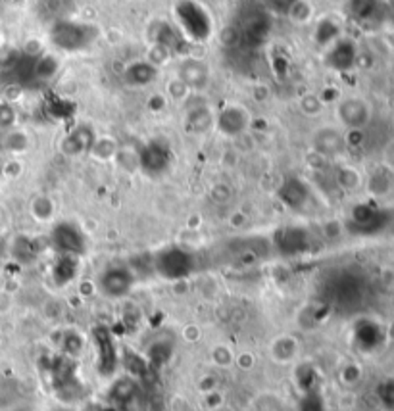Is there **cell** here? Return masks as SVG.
Segmentation results:
<instances>
[{
  "mask_svg": "<svg viewBox=\"0 0 394 411\" xmlns=\"http://www.w3.org/2000/svg\"><path fill=\"white\" fill-rule=\"evenodd\" d=\"M279 198L285 202L291 210H302L310 200V189L304 181L298 177H288L279 189Z\"/></svg>",
  "mask_w": 394,
  "mask_h": 411,
  "instance_id": "cell-11",
  "label": "cell"
},
{
  "mask_svg": "<svg viewBox=\"0 0 394 411\" xmlns=\"http://www.w3.org/2000/svg\"><path fill=\"white\" fill-rule=\"evenodd\" d=\"M33 215L40 221L50 220L54 215V202L47 198V196H39L37 200L33 202Z\"/></svg>",
  "mask_w": 394,
  "mask_h": 411,
  "instance_id": "cell-18",
  "label": "cell"
},
{
  "mask_svg": "<svg viewBox=\"0 0 394 411\" xmlns=\"http://www.w3.org/2000/svg\"><path fill=\"white\" fill-rule=\"evenodd\" d=\"M188 92H190V89H188L187 85L179 79V77H173V79L169 81V85H168L169 98H173V101H185Z\"/></svg>",
  "mask_w": 394,
  "mask_h": 411,
  "instance_id": "cell-19",
  "label": "cell"
},
{
  "mask_svg": "<svg viewBox=\"0 0 394 411\" xmlns=\"http://www.w3.org/2000/svg\"><path fill=\"white\" fill-rule=\"evenodd\" d=\"M4 148L10 152H23L29 148V137L20 129H8L6 137L2 139Z\"/></svg>",
  "mask_w": 394,
  "mask_h": 411,
  "instance_id": "cell-16",
  "label": "cell"
},
{
  "mask_svg": "<svg viewBox=\"0 0 394 411\" xmlns=\"http://www.w3.org/2000/svg\"><path fill=\"white\" fill-rule=\"evenodd\" d=\"M185 123H187V129L190 133L202 135V133H208V131L216 127V114L210 110L206 104H198L187 111Z\"/></svg>",
  "mask_w": 394,
  "mask_h": 411,
  "instance_id": "cell-14",
  "label": "cell"
},
{
  "mask_svg": "<svg viewBox=\"0 0 394 411\" xmlns=\"http://www.w3.org/2000/svg\"><path fill=\"white\" fill-rule=\"evenodd\" d=\"M156 271L164 279H185L193 271L197 269V258L193 252L179 248V246H169L162 250L156 256Z\"/></svg>",
  "mask_w": 394,
  "mask_h": 411,
  "instance_id": "cell-1",
  "label": "cell"
},
{
  "mask_svg": "<svg viewBox=\"0 0 394 411\" xmlns=\"http://www.w3.org/2000/svg\"><path fill=\"white\" fill-rule=\"evenodd\" d=\"M345 137L335 129V127H321L314 135L312 139V146L317 154L331 158V156H338L345 150Z\"/></svg>",
  "mask_w": 394,
  "mask_h": 411,
  "instance_id": "cell-9",
  "label": "cell"
},
{
  "mask_svg": "<svg viewBox=\"0 0 394 411\" xmlns=\"http://www.w3.org/2000/svg\"><path fill=\"white\" fill-rule=\"evenodd\" d=\"M169 150L162 142H148V146L143 152H138V168L147 171L150 175H160L168 170Z\"/></svg>",
  "mask_w": 394,
  "mask_h": 411,
  "instance_id": "cell-7",
  "label": "cell"
},
{
  "mask_svg": "<svg viewBox=\"0 0 394 411\" xmlns=\"http://www.w3.org/2000/svg\"><path fill=\"white\" fill-rule=\"evenodd\" d=\"M338 120L348 129H362L367 125V121L371 118L369 104L358 96L346 98L338 104Z\"/></svg>",
  "mask_w": 394,
  "mask_h": 411,
  "instance_id": "cell-6",
  "label": "cell"
},
{
  "mask_svg": "<svg viewBox=\"0 0 394 411\" xmlns=\"http://www.w3.org/2000/svg\"><path fill=\"white\" fill-rule=\"evenodd\" d=\"M100 341L104 342V348H106V350H112V342H110V336H108V334H106V332H104V334L100 336ZM100 356H104V352H102ZM110 358H112V356H110ZM112 360H116V358H112ZM100 369L106 373V375H108V373L114 371V365H112V361L108 360V354H106V361L102 363V367H100Z\"/></svg>",
  "mask_w": 394,
  "mask_h": 411,
  "instance_id": "cell-21",
  "label": "cell"
},
{
  "mask_svg": "<svg viewBox=\"0 0 394 411\" xmlns=\"http://www.w3.org/2000/svg\"><path fill=\"white\" fill-rule=\"evenodd\" d=\"M95 141H97V137H95L93 129L87 127V125H83V127H75V129L69 133L68 137L64 139L62 148L69 156H81L85 152H90Z\"/></svg>",
  "mask_w": 394,
  "mask_h": 411,
  "instance_id": "cell-12",
  "label": "cell"
},
{
  "mask_svg": "<svg viewBox=\"0 0 394 411\" xmlns=\"http://www.w3.org/2000/svg\"><path fill=\"white\" fill-rule=\"evenodd\" d=\"M256 411H285L281 401L277 400V396L266 394V396H260L256 400Z\"/></svg>",
  "mask_w": 394,
  "mask_h": 411,
  "instance_id": "cell-20",
  "label": "cell"
},
{
  "mask_svg": "<svg viewBox=\"0 0 394 411\" xmlns=\"http://www.w3.org/2000/svg\"><path fill=\"white\" fill-rule=\"evenodd\" d=\"M177 77L190 90H200L204 89L210 79V70L202 60H195V58H188V60L181 62L177 70Z\"/></svg>",
  "mask_w": 394,
  "mask_h": 411,
  "instance_id": "cell-10",
  "label": "cell"
},
{
  "mask_svg": "<svg viewBox=\"0 0 394 411\" xmlns=\"http://www.w3.org/2000/svg\"><path fill=\"white\" fill-rule=\"evenodd\" d=\"M52 246L56 248L60 256H71L79 258L87 250V241L85 235L79 229L75 223L62 221L54 229H52Z\"/></svg>",
  "mask_w": 394,
  "mask_h": 411,
  "instance_id": "cell-3",
  "label": "cell"
},
{
  "mask_svg": "<svg viewBox=\"0 0 394 411\" xmlns=\"http://www.w3.org/2000/svg\"><path fill=\"white\" fill-rule=\"evenodd\" d=\"M0 252H2V241H0Z\"/></svg>",
  "mask_w": 394,
  "mask_h": 411,
  "instance_id": "cell-23",
  "label": "cell"
},
{
  "mask_svg": "<svg viewBox=\"0 0 394 411\" xmlns=\"http://www.w3.org/2000/svg\"><path fill=\"white\" fill-rule=\"evenodd\" d=\"M137 394V386L135 382L129 381V379H121V381L116 382V386L112 388V398L118 400L119 403H127L135 398Z\"/></svg>",
  "mask_w": 394,
  "mask_h": 411,
  "instance_id": "cell-17",
  "label": "cell"
},
{
  "mask_svg": "<svg viewBox=\"0 0 394 411\" xmlns=\"http://www.w3.org/2000/svg\"><path fill=\"white\" fill-rule=\"evenodd\" d=\"M300 411H323V406L317 396H308L304 401H302V408Z\"/></svg>",
  "mask_w": 394,
  "mask_h": 411,
  "instance_id": "cell-22",
  "label": "cell"
},
{
  "mask_svg": "<svg viewBox=\"0 0 394 411\" xmlns=\"http://www.w3.org/2000/svg\"><path fill=\"white\" fill-rule=\"evenodd\" d=\"M135 273L125 265H112L99 277V289L108 298H123L135 287Z\"/></svg>",
  "mask_w": 394,
  "mask_h": 411,
  "instance_id": "cell-4",
  "label": "cell"
},
{
  "mask_svg": "<svg viewBox=\"0 0 394 411\" xmlns=\"http://www.w3.org/2000/svg\"><path fill=\"white\" fill-rule=\"evenodd\" d=\"M158 75H160V68L148 60L131 62L123 70V81L133 89H145L148 85H152L158 79Z\"/></svg>",
  "mask_w": 394,
  "mask_h": 411,
  "instance_id": "cell-8",
  "label": "cell"
},
{
  "mask_svg": "<svg viewBox=\"0 0 394 411\" xmlns=\"http://www.w3.org/2000/svg\"><path fill=\"white\" fill-rule=\"evenodd\" d=\"M50 39L58 49L71 52L87 49L90 42L95 40V35L90 33V27H87V25L64 21V23L54 25V29L50 33Z\"/></svg>",
  "mask_w": 394,
  "mask_h": 411,
  "instance_id": "cell-2",
  "label": "cell"
},
{
  "mask_svg": "<svg viewBox=\"0 0 394 411\" xmlns=\"http://www.w3.org/2000/svg\"><path fill=\"white\" fill-rule=\"evenodd\" d=\"M52 275H54L56 284H60V287H64V284H68L69 281H73L75 275H77V258H71V256H60L58 261H56V265H54Z\"/></svg>",
  "mask_w": 394,
  "mask_h": 411,
  "instance_id": "cell-15",
  "label": "cell"
},
{
  "mask_svg": "<svg viewBox=\"0 0 394 411\" xmlns=\"http://www.w3.org/2000/svg\"><path fill=\"white\" fill-rule=\"evenodd\" d=\"M308 246H310V237L300 227L285 229V231L279 235V239H277V248L283 252V254H288V256L302 254V252L308 250Z\"/></svg>",
  "mask_w": 394,
  "mask_h": 411,
  "instance_id": "cell-13",
  "label": "cell"
},
{
  "mask_svg": "<svg viewBox=\"0 0 394 411\" xmlns=\"http://www.w3.org/2000/svg\"><path fill=\"white\" fill-rule=\"evenodd\" d=\"M216 127L225 137H241L250 127V114L247 108L238 104H229L223 110L216 114Z\"/></svg>",
  "mask_w": 394,
  "mask_h": 411,
  "instance_id": "cell-5",
  "label": "cell"
}]
</instances>
